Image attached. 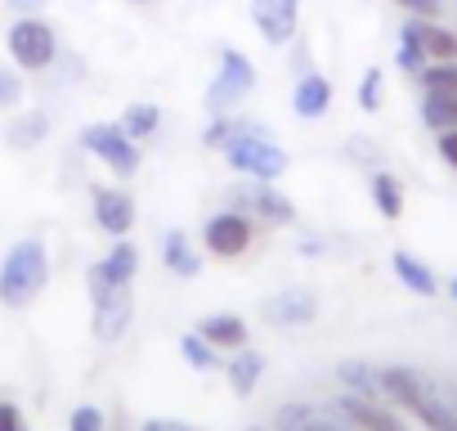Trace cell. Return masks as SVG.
<instances>
[{"label": "cell", "mask_w": 457, "mask_h": 431, "mask_svg": "<svg viewBox=\"0 0 457 431\" xmlns=\"http://www.w3.org/2000/svg\"><path fill=\"white\" fill-rule=\"evenodd\" d=\"M439 157L457 171V126L453 131H439Z\"/></svg>", "instance_id": "35"}, {"label": "cell", "mask_w": 457, "mask_h": 431, "mask_svg": "<svg viewBox=\"0 0 457 431\" xmlns=\"http://www.w3.org/2000/svg\"><path fill=\"white\" fill-rule=\"evenodd\" d=\"M234 211L252 216L261 225H292L296 221V207L292 198H283L278 189H270V180H252L234 189Z\"/></svg>", "instance_id": "5"}, {"label": "cell", "mask_w": 457, "mask_h": 431, "mask_svg": "<svg viewBox=\"0 0 457 431\" xmlns=\"http://www.w3.org/2000/svg\"><path fill=\"white\" fill-rule=\"evenodd\" d=\"M46 131H50V122H46V117H32V122H28V126H23L19 135H14V144H28V139H41Z\"/></svg>", "instance_id": "37"}, {"label": "cell", "mask_w": 457, "mask_h": 431, "mask_svg": "<svg viewBox=\"0 0 457 431\" xmlns=\"http://www.w3.org/2000/svg\"><path fill=\"white\" fill-rule=\"evenodd\" d=\"M252 90H256V68H252V59H243L238 50H224V55H220V72L211 77L202 104H206L211 117H224L228 108H238Z\"/></svg>", "instance_id": "3"}, {"label": "cell", "mask_w": 457, "mask_h": 431, "mask_svg": "<svg viewBox=\"0 0 457 431\" xmlns=\"http://www.w3.org/2000/svg\"><path fill=\"white\" fill-rule=\"evenodd\" d=\"M130 315H135V297H130V283L108 292L104 301H95V337L99 342H121L126 328H130Z\"/></svg>", "instance_id": "11"}, {"label": "cell", "mask_w": 457, "mask_h": 431, "mask_svg": "<svg viewBox=\"0 0 457 431\" xmlns=\"http://www.w3.org/2000/svg\"><path fill=\"white\" fill-rule=\"evenodd\" d=\"M328 104H332V81H328L323 72H305V77L296 81V90H292V108H296V117L314 122V117L328 113Z\"/></svg>", "instance_id": "16"}, {"label": "cell", "mask_w": 457, "mask_h": 431, "mask_svg": "<svg viewBox=\"0 0 457 431\" xmlns=\"http://www.w3.org/2000/svg\"><path fill=\"white\" fill-rule=\"evenodd\" d=\"M224 162L234 166V171H243V175H252V180H278L283 171H287V153L261 131V126H243L234 139H228L224 148Z\"/></svg>", "instance_id": "2"}, {"label": "cell", "mask_w": 457, "mask_h": 431, "mask_svg": "<svg viewBox=\"0 0 457 431\" xmlns=\"http://www.w3.org/2000/svg\"><path fill=\"white\" fill-rule=\"evenodd\" d=\"M157 126H162V108H157V104H130L126 117H121V131H126L130 139H144V135H153Z\"/></svg>", "instance_id": "26"}, {"label": "cell", "mask_w": 457, "mask_h": 431, "mask_svg": "<svg viewBox=\"0 0 457 431\" xmlns=\"http://www.w3.org/2000/svg\"><path fill=\"white\" fill-rule=\"evenodd\" d=\"M426 63H430V59H426V50H421V41H417V37H412V28L403 23V32H399V68L417 77V72H421Z\"/></svg>", "instance_id": "28"}, {"label": "cell", "mask_w": 457, "mask_h": 431, "mask_svg": "<svg viewBox=\"0 0 457 431\" xmlns=\"http://www.w3.org/2000/svg\"><path fill=\"white\" fill-rule=\"evenodd\" d=\"M14 10H23V14H32V10H41V5H50V0H10Z\"/></svg>", "instance_id": "38"}, {"label": "cell", "mask_w": 457, "mask_h": 431, "mask_svg": "<svg viewBox=\"0 0 457 431\" xmlns=\"http://www.w3.org/2000/svg\"><path fill=\"white\" fill-rule=\"evenodd\" d=\"M337 377L345 382V391H350V395H363V400H381V382H377V368H368V364H359V359H345V364L337 368Z\"/></svg>", "instance_id": "22"}, {"label": "cell", "mask_w": 457, "mask_h": 431, "mask_svg": "<svg viewBox=\"0 0 457 431\" xmlns=\"http://www.w3.org/2000/svg\"><path fill=\"white\" fill-rule=\"evenodd\" d=\"M50 279V257L41 239H19L5 261H0V306L23 310L28 301H37V292Z\"/></svg>", "instance_id": "1"}, {"label": "cell", "mask_w": 457, "mask_h": 431, "mask_svg": "<svg viewBox=\"0 0 457 431\" xmlns=\"http://www.w3.org/2000/svg\"><path fill=\"white\" fill-rule=\"evenodd\" d=\"M23 99V81L14 77V72H0V108H10V104H19Z\"/></svg>", "instance_id": "33"}, {"label": "cell", "mask_w": 457, "mask_h": 431, "mask_svg": "<svg viewBox=\"0 0 457 431\" xmlns=\"http://www.w3.org/2000/svg\"><path fill=\"white\" fill-rule=\"evenodd\" d=\"M408 28H412V37L421 41V50H426L430 63H453V59H457V32H453V28H444V23H435V19H408Z\"/></svg>", "instance_id": "15"}, {"label": "cell", "mask_w": 457, "mask_h": 431, "mask_svg": "<svg viewBox=\"0 0 457 431\" xmlns=\"http://www.w3.org/2000/svg\"><path fill=\"white\" fill-rule=\"evenodd\" d=\"M68 431H108V422H104V413L95 404H81V409H72Z\"/></svg>", "instance_id": "31"}, {"label": "cell", "mask_w": 457, "mask_h": 431, "mask_svg": "<svg viewBox=\"0 0 457 431\" xmlns=\"http://www.w3.org/2000/svg\"><path fill=\"white\" fill-rule=\"evenodd\" d=\"M197 337H206L215 351H243L247 346V319L243 315H206L197 324Z\"/></svg>", "instance_id": "17"}, {"label": "cell", "mask_w": 457, "mask_h": 431, "mask_svg": "<svg viewBox=\"0 0 457 431\" xmlns=\"http://www.w3.org/2000/svg\"><path fill=\"white\" fill-rule=\"evenodd\" d=\"M99 266H104V275H108L112 283H135V270H139V252H135V243H126V239H121V243H117V248H112V252H108V257H104Z\"/></svg>", "instance_id": "24"}, {"label": "cell", "mask_w": 457, "mask_h": 431, "mask_svg": "<svg viewBox=\"0 0 457 431\" xmlns=\"http://www.w3.org/2000/svg\"><path fill=\"white\" fill-rule=\"evenodd\" d=\"M372 202H377V211L386 216V221H399L403 216V184L390 171H377L372 175Z\"/></svg>", "instance_id": "21"}, {"label": "cell", "mask_w": 457, "mask_h": 431, "mask_svg": "<svg viewBox=\"0 0 457 431\" xmlns=\"http://www.w3.org/2000/svg\"><path fill=\"white\" fill-rule=\"evenodd\" d=\"M81 144H86L99 162H108V171H117V175H135V171H139V148H135V139H130L121 126H108V122L86 126Z\"/></svg>", "instance_id": "6"}, {"label": "cell", "mask_w": 457, "mask_h": 431, "mask_svg": "<svg viewBox=\"0 0 457 431\" xmlns=\"http://www.w3.org/2000/svg\"><path fill=\"white\" fill-rule=\"evenodd\" d=\"M252 23L270 46H287L301 23V0H252Z\"/></svg>", "instance_id": "10"}, {"label": "cell", "mask_w": 457, "mask_h": 431, "mask_svg": "<svg viewBox=\"0 0 457 431\" xmlns=\"http://www.w3.org/2000/svg\"><path fill=\"white\" fill-rule=\"evenodd\" d=\"M179 351H184L188 368H197V373H211V368H215V346H211L206 337H197V333H184V337H179Z\"/></svg>", "instance_id": "27"}, {"label": "cell", "mask_w": 457, "mask_h": 431, "mask_svg": "<svg viewBox=\"0 0 457 431\" xmlns=\"http://www.w3.org/2000/svg\"><path fill=\"white\" fill-rule=\"evenodd\" d=\"M395 5H403L412 19H439L444 10V0H395Z\"/></svg>", "instance_id": "32"}, {"label": "cell", "mask_w": 457, "mask_h": 431, "mask_svg": "<svg viewBox=\"0 0 457 431\" xmlns=\"http://www.w3.org/2000/svg\"><path fill=\"white\" fill-rule=\"evenodd\" d=\"M5 46H10V55H14V63H19L23 72H41V68H50L54 55H59V37H54V28L41 23V19H32V14L19 19V23L10 28Z\"/></svg>", "instance_id": "4"}, {"label": "cell", "mask_w": 457, "mask_h": 431, "mask_svg": "<svg viewBox=\"0 0 457 431\" xmlns=\"http://www.w3.org/2000/svg\"><path fill=\"white\" fill-rule=\"evenodd\" d=\"M139 431H197V427H188V422H179V418H148Z\"/></svg>", "instance_id": "36"}, {"label": "cell", "mask_w": 457, "mask_h": 431, "mask_svg": "<svg viewBox=\"0 0 457 431\" xmlns=\"http://www.w3.org/2000/svg\"><path fill=\"white\" fill-rule=\"evenodd\" d=\"M274 427L278 431H350V422L332 409H319V404H305V400H296V404H283L278 409V418H274Z\"/></svg>", "instance_id": "13"}, {"label": "cell", "mask_w": 457, "mask_h": 431, "mask_svg": "<svg viewBox=\"0 0 457 431\" xmlns=\"http://www.w3.org/2000/svg\"><path fill=\"white\" fill-rule=\"evenodd\" d=\"M359 104H363L368 113L381 108V68H368V72H363V81H359Z\"/></svg>", "instance_id": "30"}, {"label": "cell", "mask_w": 457, "mask_h": 431, "mask_svg": "<svg viewBox=\"0 0 457 431\" xmlns=\"http://www.w3.org/2000/svg\"><path fill=\"white\" fill-rule=\"evenodd\" d=\"M319 315V301L305 292V288H292V292H278L265 301V319L278 324V328H301Z\"/></svg>", "instance_id": "14"}, {"label": "cell", "mask_w": 457, "mask_h": 431, "mask_svg": "<svg viewBox=\"0 0 457 431\" xmlns=\"http://www.w3.org/2000/svg\"><path fill=\"white\" fill-rule=\"evenodd\" d=\"M421 122L439 135L457 126V90L453 95H421Z\"/></svg>", "instance_id": "23"}, {"label": "cell", "mask_w": 457, "mask_h": 431, "mask_svg": "<svg viewBox=\"0 0 457 431\" xmlns=\"http://www.w3.org/2000/svg\"><path fill=\"white\" fill-rule=\"evenodd\" d=\"M0 431H28L19 404H10V400H0Z\"/></svg>", "instance_id": "34"}, {"label": "cell", "mask_w": 457, "mask_h": 431, "mask_svg": "<svg viewBox=\"0 0 457 431\" xmlns=\"http://www.w3.org/2000/svg\"><path fill=\"white\" fill-rule=\"evenodd\" d=\"M417 86H421V95H453L457 90V59L453 63H426L417 72Z\"/></svg>", "instance_id": "25"}, {"label": "cell", "mask_w": 457, "mask_h": 431, "mask_svg": "<svg viewBox=\"0 0 457 431\" xmlns=\"http://www.w3.org/2000/svg\"><path fill=\"white\" fill-rule=\"evenodd\" d=\"M224 373H228V386H234V395H238V400H247V395L261 386V377H265V355L243 346L234 359H228V368H224Z\"/></svg>", "instance_id": "19"}, {"label": "cell", "mask_w": 457, "mask_h": 431, "mask_svg": "<svg viewBox=\"0 0 457 431\" xmlns=\"http://www.w3.org/2000/svg\"><path fill=\"white\" fill-rule=\"evenodd\" d=\"M377 382H381V400H390V404H399V409H408V413H417V404H426V400L435 395L430 377L417 373V368H403V364L377 368Z\"/></svg>", "instance_id": "8"}, {"label": "cell", "mask_w": 457, "mask_h": 431, "mask_svg": "<svg viewBox=\"0 0 457 431\" xmlns=\"http://www.w3.org/2000/svg\"><path fill=\"white\" fill-rule=\"evenodd\" d=\"M95 225L104 234L126 239L135 230V198L121 189H95Z\"/></svg>", "instance_id": "12"}, {"label": "cell", "mask_w": 457, "mask_h": 431, "mask_svg": "<svg viewBox=\"0 0 457 431\" xmlns=\"http://www.w3.org/2000/svg\"><path fill=\"white\" fill-rule=\"evenodd\" d=\"M202 239H206V248L220 257V261H234V257H243L247 248H252V216H243V211H215L211 221L202 225Z\"/></svg>", "instance_id": "7"}, {"label": "cell", "mask_w": 457, "mask_h": 431, "mask_svg": "<svg viewBox=\"0 0 457 431\" xmlns=\"http://www.w3.org/2000/svg\"><path fill=\"white\" fill-rule=\"evenodd\" d=\"M448 292H453V301H457V279H453V283H448Z\"/></svg>", "instance_id": "39"}, {"label": "cell", "mask_w": 457, "mask_h": 431, "mask_svg": "<svg viewBox=\"0 0 457 431\" xmlns=\"http://www.w3.org/2000/svg\"><path fill=\"white\" fill-rule=\"evenodd\" d=\"M162 261H166V270L179 275V279H193V275L202 270V257L193 252V243H188L179 230H170V234L162 239Z\"/></svg>", "instance_id": "20"}, {"label": "cell", "mask_w": 457, "mask_h": 431, "mask_svg": "<svg viewBox=\"0 0 457 431\" xmlns=\"http://www.w3.org/2000/svg\"><path fill=\"white\" fill-rule=\"evenodd\" d=\"M390 270H395V279L408 288V292H417V297H435L439 292V279H435V270L426 266V261H417L412 252H395L390 257Z\"/></svg>", "instance_id": "18"}, {"label": "cell", "mask_w": 457, "mask_h": 431, "mask_svg": "<svg viewBox=\"0 0 457 431\" xmlns=\"http://www.w3.org/2000/svg\"><path fill=\"white\" fill-rule=\"evenodd\" d=\"M337 413L350 422V431H408V422H403L390 404L363 400V395H350V391L337 400Z\"/></svg>", "instance_id": "9"}, {"label": "cell", "mask_w": 457, "mask_h": 431, "mask_svg": "<svg viewBox=\"0 0 457 431\" xmlns=\"http://www.w3.org/2000/svg\"><path fill=\"white\" fill-rule=\"evenodd\" d=\"M243 126H247V122H224V117H215V122L202 131V144H206V148H224V144L234 139Z\"/></svg>", "instance_id": "29"}, {"label": "cell", "mask_w": 457, "mask_h": 431, "mask_svg": "<svg viewBox=\"0 0 457 431\" xmlns=\"http://www.w3.org/2000/svg\"><path fill=\"white\" fill-rule=\"evenodd\" d=\"M453 404H457V400H453Z\"/></svg>", "instance_id": "40"}]
</instances>
